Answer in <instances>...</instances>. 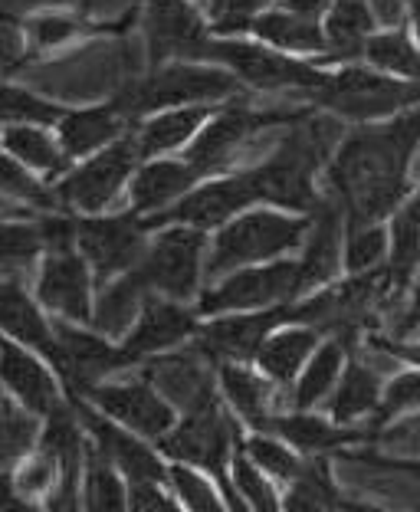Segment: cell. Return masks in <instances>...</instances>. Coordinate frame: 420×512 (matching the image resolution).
Instances as JSON below:
<instances>
[{"label":"cell","mask_w":420,"mask_h":512,"mask_svg":"<svg viewBox=\"0 0 420 512\" xmlns=\"http://www.w3.org/2000/svg\"><path fill=\"white\" fill-rule=\"evenodd\" d=\"M250 37L260 40L273 50L293 53V56H325V30L322 20H309L299 14H289L283 7L263 10L260 17H253L250 23Z\"/></svg>","instance_id":"obj_32"},{"label":"cell","mask_w":420,"mask_h":512,"mask_svg":"<svg viewBox=\"0 0 420 512\" xmlns=\"http://www.w3.org/2000/svg\"><path fill=\"white\" fill-rule=\"evenodd\" d=\"M322 339L325 335L319 329H312V325L286 322L266 335V342L260 345V352H256L253 365L260 368L276 388H289V384L299 378V371L306 368V362Z\"/></svg>","instance_id":"obj_27"},{"label":"cell","mask_w":420,"mask_h":512,"mask_svg":"<svg viewBox=\"0 0 420 512\" xmlns=\"http://www.w3.org/2000/svg\"><path fill=\"white\" fill-rule=\"evenodd\" d=\"M60 460L53 457L50 450H30L27 457H20L17 460V467H14V483H17V490L20 496L27 499V503H40L43 499V506H46V499L53 496V490L60 486Z\"/></svg>","instance_id":"obj_47"},{"label":"cell","mask_w":420,"mask_h":512,"mask_svg":"<svg viewBox=\"0 0 420 512\" xmlns=\"http://www.w3.org/2000/svg\"><path fill=\"white\" fill-rule=\"evenodd\" d=\"M0 201L30 211H60L53 184H46L40 174H33L23 161H17L7 148H0Z\"/></svg>","instance_id":"obj_40"},{"label":"cell","mask_w":420,"mask_h":512,"mask_svg":"<svg viewBox=\"0 0 420 512\" xmlns=\"http://www.w3.org/2000/svg\"><path fill=\"white\" fill-rule=\"evenodd\" d=\"M289 306L210 316L197 329L194 345L201 348L210 362H253L260 345L266 342V335L289 322Z\"/></svg>","instance_id":"obj_19"},{"label":"cell","mask_w":420,"mask_h":512,"mask_svg":"<svg viewBox=\"0 0 420 512\" xmlns=\"http://www.w3.org/2000/svg\"><path fill=\"white\" fill-rule=\"evenodd\" d=\"M322 30H325V56H319L322 63H361L365 60V43L378 30V23L368 0H335L329 14L322 17Z\"/></svg>","instance_id":"obj_28"},{"label":"cell","mask_w":420,"mask_h":512,"mask_svg":"<svg viewBox=\"0 0 420 512\" xmlns=\"http://www.w3.org/2000/svg\"><path fill=\"white\" fill-rule=\"evenodd\" d=\"M243 89L247 86L224 66L201 63V60H178V63L151 66L142 79H132V86H125L115 96V102H119L122 112L135 125L145 115L161 109L224 106L230 99H240Z\"/></svg>","instance_id":"obj_3"},{"label":"cell","mask_w":420,"mask_h":512,"mask_svg":"<svg viewBox=\"0 0 420 512\" xmlns=\"http://www.w3.org/2000/svg\"><path fill=\"white\" fill-rule=\"evenodd\" d=\"M37 299L46 312L56 319L92 325L96 309V276L86 256L76 247L66 250H43L40 273H37Z\"/></svg>","instance_id":"obj_16"},{"label":"cell","mask_w":420,"mask_h":512,"mask_svg":"<svg viewBox=\"0 0 420 512\" xmlns=\"http://www.w3.org/2000/svg\"><path fill=\"white\" fill-rule=\"evenodd\" d=\"M283 509L293 512H329V509H365L348 503V496L338 490L335 476H332V463L329 453H319V457H306L296 480L286 483L283 493Z\"/></svg>","instance_id":"obj_35"},{"label":"cell","mask_w":420,"mask_h":512,"mask_svg":"<svg viewBox=\"0 0 420 512\" xmlns=\"http://www.w3.org/2000/svg\"><path fill=\"white\" fill-rule=\"evenodd\" d=\"M407 289H411V296H407L401 316L394 319V325H391L394 339H411L414 332H420V276H414V283Z\"/></svg>","instance_id":"obj_51"},{"label":"cell","mask_w":420,"mask_h":512,"mask_svg":"<svg viewBox=\"0 0 420 512\" xmlns=\"http://www.w3.org/2000/svg\"><path fill=\"white\" fill-rule=\"evenodd\" d=\"M299 112L286 109H256L247 99H230L224 106H217L214 115L204 122L201 132L194 135V142L181 151V158L201 174V178H214V174L233 171V158L240 155V148L260 132H279L283 125L296 122Z\"/></svg>","instance_id":"obj_8"},{"label":"cell","mask_w":420,"mask_h":512,"mask_svg":"<svg viewBox=\"0 0 420 512\" xmlns=\"http://www.w3.org/2000/svg\"><path fill=\"white\" fill-rule=\"evenodd\" d=\"M138 27L145 37L148 69L178 60L204 63L207 46L214 40L207 14L194 0H142Z\"/></svg>","instance_id":"obj_13"},{"label":"cell","mask_w":420,"mask_h":512,"mask_svg":"<svg viewBox=\"0 0 420 512\" xmlns=\"http://www.w3.org/2000/svg\"><path fill=\"white\" fill-rule=\"evenodd\" d=\"M312 109L335 115L338 122H384L420 106V83L388 76L368 63H342L329 69L325 83L312 89Z\"/></svg>","instance_id":"obj_4"},{"label":"cell","mask_w":420,"mask_h":512,"mask_svg":"<svg viewBox=\"0 0 420 512\" xmlns=\"http://www.w3.org/2000/svg\"><path fill=\"white\" fill-rule=\"evenodd\" d=\"M230 480H233V490H237V496L243 499V506L247 509H260V512L283 509V496L276 493L273 476L263 467H256L247 453L240 450V444H237V450H233V460H230Z\"/></svg>","instance_id":"obj_46"},{"label":"cell","mask_w":420,"mask_h":512,"mask_svg":"<svg viewBox=\"0 0 420 512\" xmlns=\"http://www.w3.org/2000/svg\"><path fill=\"white\" fill-rule=\"evenodd\" d=\"M128 509L142 512H178L181 503L168 480H132L128 483Z\"/></svg>","instance_id":"obj_49"},{"label":"cell","mask_w":420,"mask_h":512,"mask_svg":"<svg viewBox=\"0 0 420 512\" xmlns=\"http://www.w3.org/2000/svg\"><path fill=\"white\" fill-rule=\"evenodd\" d=\"M312 230V214H289L270 204H256L250 211L227 220L214 230L207 243L204 283H214L230 270L253 263H270L293 256L306 247Z\"/></svg>","instance_id":"obj_2"},{"label":"cell","mask_w":420,"mask_h":512,"mask_svg":"<svg viewBox=\"0 0 420 512\" xmlns=\"http://www.w3.org/2000/svg\"><path fill=\"white\" fill-rule=\"evenodd\" d=\"M27 53H30V46H27V37H23V27L0 17V73H7V69H14L20 60H27Z\"/></svg>","instance_id":"obj_50"},{"label":"cell","mask_w":420,"mask_h":512,"mask_svg":"<svg viewBox=\"0 0 420 512\" xmlns=\"http://www.w3.org/2000/svg\"><path fill=\"white\" fill-rule=\"evenodd\" d=\"M237 444L256 467H263L279 483L296 480L302 463H306V457H302L299 450H293L283 437L270 434V430H240Z\"/></svg>","instance_id":"obj_42"},{"label":"cell","mask_w":420,"mask_h":512,"mask_svg":"<svg viewBox=\"0 0 420 512\" xmlns=\"http://www.w3.org/2000/svg\"><path fill=\"white\" fill-rule=\"evenodd\" d=\"M240 430L243 427L230 417V407H224L217 398L178 417V424H174L155 447L165 453V460L191 463V467L214 476L220 493L227 499V509H247L230 480V460H233V450H237Z\"/></svg>","instance_id":"obj_5"},{"label":"cell","mask_w":420,"mask_h":512,"mask_svg":"<svg viewBox=\"0 0 420 512\" xmlns=\"http://www.w3.org/2000/svg\"><path fill=\"white\" fill-rule=\"evenodd\" d=\"M96 309H92V329L109 335V339L122 342L125 332L132 329L138 312H142V302L151 293L145 276L138 273V266H132L128 273L109 279V283L96 286Z\"/></svg>","instance_id":"obj_30"},{"label":"cell","mask_w":420,"mask_h":512,"mask_svg":"<svg viewBox=\"0 0 420 512\" xmlns=\"http://www.w3.org/2000/svg\"><path fill=\"white\" fill-rule=\"evenodd\" d=\"M0 148H7L46 184H56L73 168V158L60 145V135L50 125H4L0 128Z\"/></svg>","instance_id":"obj_29"},{"label":"cell","mask_w":420,"mask_h":512,"mask_svg":"<svg viewBox=\"0 0 420 512\" xmlns=\"http://www.w3.org/2000/svg\"><path fill=\"white\" fill-rule=\"evenodd\" d=\"M201 312H197L191 302H178L168 299L161 293H148L142 302V312L132 329L125 332V352L135 358L138 365L148 362L155 355L174 352L181 345H191L197 329H201Z\"/></svg>","instance_id":"obj_18"},{"label":"cell","mask_w":420,"mask_h":512,"mask_svg":"<svg viewBox=\"0 0 420 512\" xmlns=\"http://www.w3.org/2000/svg\"><path fill=\"white\" fill-rule=\"evenodd\" d=\"M66 115V106L37 96V92L4 83L0 79V128L4 125H50L56 128Z\"/></svg>","instance_id":"obj_43"},{"label":"cell","mask_w":420,"mask_h":512,"mask_svg":"<svg viewBox=\"0 0 420 512\" xmlns=\"http://www.w3.org/2000/svg\"><path fill=\"white\" fill-rule=\"evenodd\" d=\"M332 4H335V0H279L276 7L289 10V14L309 17V20H322L332 10Z\"/></svg>","instance_id":"obj_52"},{"label":"cell","mask_w":420,"mask_h":512,"mask_svg":"<svg viewBox=\"0 0 420 512\" xmlns=\"http://www.w3.org/2000/svg\"><path fill=\"white\" fill-rule=\"evenodd\" d=\"M132 119L122 112L119 102H102V106H86V109H66V115L56 125L60 145L73 161H83L96 155L105 145H112L115 138L132 132Z\"/></svg>","instance_id":"obj_25"},{"label":"cell","mask_w":420,"mask_h":512,"mask_svg":"<svg viewBox=\"0 0 420 512\" xmlns=\"http://www.w3.org/2000/svg\"><path fill=\"white\" fill-rule=\"evenodd\" d=\"M119 30L122 23H96L76 14H63V10H43V14H33L23 23V37H27L30 53H56L86 37H96V33H119Z\"/></svg>","instance_id":"obj_36"},{"label":"cell","mask_w":420,"mask_h":512,"mask_svg":"<svg viewBox=\"0 0 420 512\" xmlns=\"http://www.w3.org/2000/svg\"><path fill=\"white\" fill-rule=\"evenodd\" d=\"M204 178L197 174L181 155L168 158H145L138 171L128 181V211H135L142 220L168 211L171 204H178L194 184Z\"/></svg>","instance_id":"obj_21"},{"label":"cell","mask_w":420,"mask_h":512,"mask_svg":"<svg viewBox=\"0 0 420 512\" xmlns=\"http://www.w3.org/2000/svg\"><path fill=\"white\" fill-rule=\"evenodd\" d=\"M148 234L151 230L135 211L76 214V250L92 266L96 286L138 266L148 247Z\"/></svg>","instance_id":"obj_12"},{"label":"cell","mask_w":420,"mask_h":512,"mask_svg":"<svg viewBox=\"0 0 420 512\" xmlns=\"http://www.w3.org/2000/svg\"><path fill=\"white\" fill-rule=\"evenodd\" d=\"M214 109L217 106H181V109H161L145 115L132 128L135 142L142 148V158L181 155L194 142V135L204 128V122L214 115Z\"/></svg>","instance_id":"obj_26"},{"label":"cell","mask_w":420,"mask_h":512,"mask_svg":"<svg viewBox=\"0 0 420 512\" xmlns=\"http://www.w3.org/2000/svg\"><path fill=\"white\" fill-rule=\"evenodd\" d=\"M420 148V106L342 135L325 165V188L345 224L388 220L411 194V161Z\"/></svg>","instance_id":"obj_1"},{"label":"cell","mask_w":420,"mask_h":512,"mask_svg":"<svg viewBox=\"0 0 420 512\" xmlns=\"http://www.w3.org/2000/svg\"><path fill=\"white\" fill-rule=\"evenodd\" d=\"M43 256L40 220L0 217V273H20Z\"/></svg>","instance_id":"obj_45"},{"label":"cell","mask_w":420,"mask_h":512,"mask_svg":"<svg viewBox=\"0 0 420 512\" xmlns=\"http://www.w3.org/2000/svg\"><path fill=\"white\" fill-rule=\"evenodd\" d=\"M60 358H56V375H60L66 398L86 394L96 384L109 381L125 368H138V362L125 352L122 342L96 332L92 325H76L66 319H53Z\"/></svg>","instance_id":"obj_14"},{"label":"cell","mask_w":420,"mask_h":512,"mask_svg":"<svg viewBox=\"0 0 420 512\" xmlns=\"http://www.w3.org/2000/svg\"><path fill=\"white\" fill-rule=\"evenodd\" d=\"M0 332H4L7 339L33 348V352L43 355L56 371V358H60L56 329H53V322L43 316L40 299H33L14 273L0 279Z\"/></svg>","instance_id":"obj_23"},{"label":"cell","mask_w":420,"mask_h":512,"mask_svg":"<svg viewBox=\"0 0 420 512\" xmlns=\"http://www.w3.org/2000/svg\"><path fill=\"white\" fill-rule=\"evenodd\" d=\"M204 63H217L230 69L243 86L253 92H266V96H276V92L309 96L329 76V69L319 66L315 60L273 50V46L253 37H214L204 53Z\"/></svg>","instance_id":"obj_6"},{"label":"cell","mask_w":420,"mask_h":512,"mask_svg":"<svg viewBox=\"0 0 420 512\" xmlns=\"http://www.w3.org/2000/svg\"><path fill=\"white\" fill-rule=\"evenodd\" d=\"M79 398L92 401L102 414H109L112 421L135 430L138 437L151 440V444H158V440L178 424V407H174L142 371L132 378H109L96 384V388H89L86 394H79Z\"/></svg>","instance_id":"obj_15"},{"label":"cell","mask_w":420,"mask_h":512,"mask_svg":"<svg viewBox=\"0 0 420 512\" xmlns=\"http://www.w3.org/2000/svg\"><path fill=\"white\" fill-rule=\"evenodd\" d=\"M83 506L96 512L128 509V480L92 440L86 444L83 460Z\"/></svg>","instance_id":"obj_37"},{"label":"cell","mask_w":420,"mask_h":512,"mask_svg":"<svg viewBox=\"0 0 420 512\" xmlns=\"http://www.w3.org/2000/svg\"><path fill=\"white\" fill-rule=\"evenodd\" d=\"M388 256H391L388 220H375V224H345L342 230L345 273L378 270V266H388Z\"/></svg>","instance_id":"obj_41"},{"label":"cell","mask_w":420,"mask_h":512,"mask_svg":"<svg viewBox=\"0 0 420 512\" xmlns=\"http://www.w3.org/2000/svg\"><path fill=\"white\" fill-rule=\"evenodd\" d=\"M168 483H171L174 496H178L181 509H194V512L227 509V499H224V493H220L214 476L191 467V463L168 460Z\"/></svg>","instance_id":"obj_44"},{"label":"cell","mask_w":420,"mask_h":512,"mask_svg":"<svg viewBox=\"0 0 420 512\" xmlns=\"http://www.w3.org/2000/svg\"><path fill=\"white\" fill-rule=\"evenodd\" d=\"M256 204H263L256 168H240V171L233 168L227 174H214V178H204L201 184H194L178 204H171L168 211L148 217L145 227L158 230V227L184 224V227H197V230L214 234L217 227H224L227 220L250 211Z\"/></svg>","instance_id":"obj_11"},{"label":"cell","mask_w":420,"mask_h":512,"mask_svg":"<svg viewBox=\"0 0 420 512\" xmlns=\"http://www.w3.org/2000/svg\"><path fill=\"white\" fill-rule=\"evenodd\" d=\"M207 230L171 224L158 227L155 237H148V247L138 260V273L145 276L151 293H161L178 302H194L201 296L204 263H207Z\"/></svg>","instance_id":"obj_10"},{"label":"cell","mask_w":420,"mask_h":512,"mask_svg":"<svg viewBox=\"0 0 420 512\" xmlns=\"http://www.w3.org/2000/svg\"><path fill=\"white\" fill-rule=\"evenodd\" d=\"M0 509H33L27 499L20 496L17 483H14V470H0Z\"/></svg>","instance_id":"obj_53"},{"label":"cell","mask_w":420,"mask_h":512,"mask_svg":"<svg viewBox=\"0 0 420 512\" xmlns=\"http://www.w3.org/2000/svg\"><path fill=\"white\" fill-rule=\"evenodd\" d=\"M10 211H17V207H14V204H7V201H0V217L10 214Z\"/></svg>","instance_id":"obj_55"},{"label":"cell","mask_w":420,"mask_h":512,"mask_svg":"<svg viewBox=\"0 0 420 512\" xmlns=\"http://www.w3.org/2000/svg\"><path fill=\"white\" fill-rule=\"evenodd\" d=\"M142 148H138L135 135L128 132L105 145L96 155L83 161H73L60 181L53 184L56 204L69 214H105L112 211L115 197L128 191V181L142 165Z\"/></svg>","instance_id":"obj_9"},{"label":"cell","mask_w":420,"mask_h":512,"mask_svg":"<svg viewBox=\"0 0 420 512\" xmlns=\"http://www.w3.org/2000/svg\"><path fill=\"white\" fill-rule=\"evenodd\" d=\"M407 20H411V33L420 43V0H407Z\"/></svg>","instance_id":"obj_54"},{"label":"cell","mask_w":420,"mask_h":512,"mask_svg":"<svg viewBox=\"0 0 420 512\" xmlns=\"http://www.w3.org/2000/svg\"><path fill=\"white\" fill-rule=\"evenodd\" d=\"M365 63L388 76L420 83V43L407 30H375L365 43Z\"/></svg>","instance_id":"obj_39"},{"label":"cell","mask_w":420,"mask_h":512,"mask_svg":"<svg viewBox=\"0 0 420 512\" xmlns=\"http://www.w3.org/2000/svg\"><path fill=\"white\" fill-rule=\"evenodd\" d=\"M0 384L37 417H50L63 404H69L53 365L33 348L7 339L4 332H0Z\"/></svg>","instance_id":"obj_20"},{"label":"cell","mask_w":420,"mask_h":512,"mask_svg":"<svg viewBox=\"0 0 420 512\" xmlns=\"http://www.w3.org/2000/svg\"><path fill=\"white\" fill-rule=\"evenodd\" d=\"M306 296L302 286L299 260L283 256V260L270 263H253L230 270L214 283L201 289V296L194 299V309L201 312V319L210 316H227V312H256V309H273L289 306Z\"/></svg>","instance_id":"obj_7"},{"label":"cell","mask_w":420,"mask_h":512,"mask_svg":"<svg viewBox=\"0 0 420 512\" xmlns=\"http://www.w3.org/2000/svg\"><path fill=\"white\" fill-rule=\"evenodd\" d=\"M352 355L338 335H325L319 348L312 352L306 368L299 371V378L293 381V407L296 411H315L322 401H329V394L335 391L338 378H342V368Z\"/></svg>","instance_id":"obj_34"},{"label":"cell","mask_w":420,"mask_h":512,"mask_svg":"<svg viewBox=\"0 0 420 512\" xmlns=\"http://www.w3.org/2000/svg\"><path fill=\"white\" fill-rule=\"evenodd\" d=\"M420 411V368H407L398 371L391 381H384V391H381V404H378V414L371 417L368 427L378 430L394 424L398 417Z\"/></svg>","instance_id":"obj_48"},{"label":"cell","mask_w":420,"mask_h":512,"mask_svg":"<svg viewBox=\"0 0 420 512\" xmlns=\"http://www.w3.org/2000/svg\"><path fill=\"white\" fill-rule=\"evenodd\" d=\"M391 230V256H388V279L391 299H398L420 273V188L404 197V204L388 217Z\"/></svg>","instance_id":"obj_33"},{"label":"cell","mask_w":420,"mask_h":512,"mask_svg":"<svg viewBox=\"0 0 420 512\" xmlns=\"http://www.w3.org/2000/svg\"><path fill=\"white\" fill-rule=\"evenodd\" d=\"M69 404H73V411L79 417V424H83V430L89 434V440L122 470L128 483L132 480H168V460L158 447H151V440L138 437L135 430L122 427L119 421H112L109 414H102L96 404L79 398V394H73Z\"/></svg>","instance_id":"obj_17"},{"label":"cell","mask_w":420,"mask_h":512,"mask_svg":"<svg viewBox=\"0 0 420 512\" xmlns=\"http://www.w3.org/2000/svg\"><path fill=\"white\" fill-rule=\"evenodd\" d=\"M381 391H384L381 375L371 365L361 362V358H355L352 352L342 368V378L335 384V391L329 394V417L345 427H358L361 421L378 414Z\"/></svg>","instance_id":"obj_31"},{"label":"cell","mask_w":420,"mask_h":512,"mask_svg":"<svg viewBox=\"0 0 420 512\" xmlns=\"http://www.w3.org/2000/svg\"><path fill=\"white\" fill-rule=\"evenodd\" d=\"M43 417L27 411L4 384H0V467L17 463L40 444Z\"/></svg>","instance_id":"obj_38"},{"label":"cell","mask_w":420,"mask_h":512,"mask_svg":"<svg viewBox=\"0 0 420 512\" xmlns=\"http://www.w3.org/2000/svg\"><path fill=\"white\" fill-rule=\"evenodd\" d=\"M214 371L217 394L230 407V414L240 417V424H247V430H266V421L276 414V384L253 362H214Z\"/></svg>","instance_id":"obj_24"},{"label":"cell","mask_w":420,"mask_h":512,"mask_svg":"<svg viewBox=\"0 0 420 512\" xmlns=\"http://www.w3.org/2000/svg\"><path fill=\"white\" fill-rule=\"evenodd\" d=\"M266 430L283 437L289 447L302 453V457H319V453H332V450H345V447L378 440V434L371 427H345L325 414L296 411V407L289 414H273L270 421H266Z\"/></svg>","instance_id":"obj_22"}]
</instances>
